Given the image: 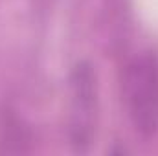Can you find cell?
Listing matches in <instances>:
<instances>
[{
  "mask_svg": "<svg viewBox=\"0 0 158 156\" xmlns=\"http://www.w3.org/2000/svg\"><path fill=\"white\" fill-rule=\"evenodd\" d=\"M123 99L134 130L151 138L158 132V55H136L123 77Z\"/></svg>",
  "mask_w": 158,
  "mask_h": 156,
  "instance_id": "obj_1",
  "label": "cell"
},
{
  "mask_svg": "<svg viewBox=\"0 0 158 156\" xmlns=\"http://www.w3.org/2000/svg\"><path fill=\"white\" fill-rule=\"evenodd\" d=\"M98 125V84L88 63H79L70 76V121L68 134L76 153H88Z\"/></svg>",
  "mask_w": 158,
  "mask_h": 156,
  "instance_id": "obj_2",
  "label": "cell"
}]
</instances>
